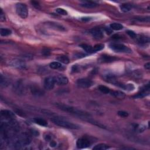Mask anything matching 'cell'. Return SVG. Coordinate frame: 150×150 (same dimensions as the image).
<instances>
[{"instance_id":"6da1fadb","label":"cell","mask_w":150,"mask_h":150,"mask_svg":"<svg viewBox=\"0 0 150 150\" xmlns=\"http://www.w3.org/2000/svg\"><path fill=\"white\" fill-rule=\"evenodd\" d=\"M56 106L57 107H58V109H61L62 110L66 111V112H68L69 113L72 114L73 115L77 116L80 118H84V120L85 118L89 117V116H90V114L85 112L84 111L79 110V109L74 107L66 105V104H64L56 103Z\"/></svg>"},{"instance_id":"7a4b0ae2","label":"cell","mask_w":150,"mask_h":150,"mask_svg":"<svg viewBox=\"0 0 150 150\" xmlns=\"http://www.w3.org/2000/svg\"><path fill=\"white\" fill-rule=\"evenodd\" d=\"M51 121L56 125H58L61 127L68 128V129L77 130L79 129L80 128L79 126L76 124L70 122V121L66 120L65 118L59 117H55L52 118Z\"/></svg>"},{"instance_id":"3957f363","label":"cell","mask_w":150,"mask_h":150,"mask_svg":"<svg viewBox=\"0 0 150 150\" xmlns=\"http://www.w3.org/2000/svg\"><path fill=\"white\" fill-rule=\"evenodd\" d=\"M110 49L117 53H130L132 52L131 49L126 46L125 45L121 44H111L109 45Z\"/></svg>"},{"instance_id":"277c9868","label":"cell","mask_w":150,"mask_h":150,"mask_svg":"<svg viewBox=\"0 0 150 150\" xmlns=\"http://www.w3.org/2000/svg\"><path fill=\"white\" fill-rule=\"evenodd\" d=\"M16 11L18 15L22 19L28 17V10L27 7L22 3H17L16 4Z\"/></svg>"},{"instance_id":"5b68a950","label":"cell","mask_w":150,"mask_h":150,"mask_svg":"<svg viewBox=\"0 0 150 150\" xmlns=\"http://www.w3.org/2000/svg\"><path fill=\"white\" fill-rule=\"evenodd\" d=\"M55 84V80L54 76H48V77L45 78L44 86L45 89L51 90L53 89Z\"/></svg>"},{"instance_id":"8992f818","label":"cell","mask_w":150,"mask_h":150,"mask_svg":"<svg viewBox=\"0 0 150 150\" xmlns=\"http://www.w3.org/2000/svg\"><path fill=\"white\" fill-rule=\"evenodd\" d=\"M76 83L79 87L83 89H87L92 86L93 85V82L88 79H80L77 80Z\"/></svg>"},{"instance_id":"52a82bcc","label":"cell","mask_w":150,"mask_h":150,"mask_svg":"<svg viewBox=\"0 0 150 150\" xmlns=\"http://www.w3.org/2000/svg\"><path fill=\"white\" fill-rule=\"evenodd\" d=\"M9 65L17 69H23L26 68V63L23 60L19 59H14L11 60L9 62Z\"/></svg>"},{"instance_id":"ba28073f","label":"cell","mask_w":150,"mask_h":150,"mask_svg":"<svg viewBox=\"0 0 150 150\" xmlns=\"http://www.w3.org/2000/svg\"><path fill=\"white\" fill-rule=\"evenodd\" d=\"M91 142L87 138H81L76 142V147L79 149H82L89 147Z\"/></svg>"},{"instance_id":"9c48e42d","label":"cell","mask_w":150,"mask_h":150,"mask_svg":"<svg viewBox=\"0 0 150 150\" xmlns=\"http://www.w3.org/2000/svg\"><path fill=\"white\" fill-rule=\"evenodd\" d=\"M45 25L55 30L59 31H66V28L65 27L57 22H47L46 23H45Z\"/></svg>"},{"instance_id":"30bf717a","label":"cell","mask_w":150,"mask_h":150,"mask_svg":"<svg viewBox=\"0 0 150 150\" xmlns=\"http://www.w3.org/2000/svg\"><path fill=\"white\" fill-rule=\"evenodd\" d=\"M55 77V83L58 85H66L69 82V80L67 77L63 75H58Z\"/></svg>"},{"instance_id":"8fae6325","label":"cell","mask_w":150,"mask_h":150,"mask_svg":"<svg viewBox=\"0 0 150 150\" xmlns=\"http://www.w3.org/2000/svg\"><path fill=\"white\" fill-rule=\"evenodd\" d=\"M90 34L92 35V37L96 39H101V38L104 37L103 32L100 28H93L92 29L90 30Z\"/></svg>"},{"instance_id":"7c38bea8","label":"cell","mask_w":150,"mask_h":150,"mask_svg":"<svg viewBox=\"0 0 150 150\" xmlns=\"http://www.w3.org/2000/svg\"><path fill=\"white\" fill-rule=\"evenodd\" d=\"M149 93V86L147 85V86H145L144 89H142L141 92L139 93L137 95L133 96V98L134 99H141L145 96H148Z\"/></svg>"},{"instance_id":"4fadbf2b","label":"cell","mask_w":150,"mask_h":150,"mask_svg":"<svg viewBox=\"0 0 150 150\" xmlns=\"http://www.w3.org/2000/svg\"><path fill=\"white\" fill-rule=\"evenodd\" d=\"M1 115L2 117H4L5 119H8L9 120H12L15 118V115L13 111L8 110H2L1 111Z\"/></svg>"},{"instance_id":"5bb4252c","label":"cell","mask_w":150,"mask_h":150,"mask_svg":"<svg viewBox=\"0 0 150 150\" xmlns=\"http://www.w3.org/2000/svg\"><path fill=\"white\" fill-rule=\"evenodd\" d=\"M30 90L31 91L32 94L35 95V96H42V95L44 94V91H43L39 87L37 86L32 85L30 87Z\"/></svg>"},{"instance_id":"9a60e30c","label":"cell","mask_w":150,"mask_h":150,"mask_svg":"<svg viewBox=\"0 0 150 150\" xmlns=\"http://www.w3.org/2000/svg\"><path fill=\"white\" fill-rule=\"evenodd\" d=\"M117 59L116 57L114 56H111L109 55H102L100 58L99 59V61L102 63H111L113 62L114 61H116L117 60Z\"/></svg>"},{"instance_id":"2e32d148","label":"cell","mask_w":150,"mask_h":150,"mask_svg":"<svg viewBox=\"0 0 150 150\" xmlns=\"http://www.w3.org/2000/svg\"><path fill=\"white\" fill-rule=\"evenodd\" d=\"M80 5L86 8H96L97 6H98V5L96 2L93 1H83L81 2Z\"/></svg>"},{"instance_id":"e0dca14e","label":"cell","mask_w":150,"mask_h":150,"mask_svg":"<svg viewBox=\"0 0 150 150\" xmlns=\"http://www.w3.org/2000/svg\"><path fill=\"white\" fill-rule=\"evenodd\" d=\"M23 85V84L21 81H18L15 83L14 90L18 94H23V93L24 92L25 88Z\"/></svg>"},{"instance_id":"ac0fdd59","label":"cell","mask_w":150,"mask_h":150,"mask_svg":"<svg viewBox=\"0 0 150 150\" xmlns=\"http://www.w3.org/2000/svg\"><path fill=\"white\" fill-rule=\"evenodd\" d=\"M9 83H10V82H9L8 79L4 77L2 75H1V76H0V85H1V87L2 88L7 87V86H8Z\"/></svg>"},{"instance_id":"d6986e66","label":"cell","mask_w":150,"mask_h":150,"mask_svg":"<svg viewBox=\"0 0 150 150\" xmlns=\"http://www.w3.org/2000/svg\"><path fill=\"white\" fill-rule=\"evenodd\" d=\"M117 85L120 86L121 88H123V89L128 90V91H133V90L135 89L134 85L132 84V83H128V84H125V85L118 83Z\"/></svg>"},{"instance_id":"ffe728a7","label":"cell","mask_w":150,"mask_h":150,"mask_svg":"<svg viewBox=\"0 0 150 150\" xmlns=\"http://www.w3.org/2000/svg\"><path fill=\"white\" fill-rule=\"evenodd\" d=\"M120 8L121 11L123 12V13H128V12L131 10L133 8V5L129 4H123L121 5Z\"/></svg>"},{"instance_id":"44dd1931","label":"cell","mask_w":150,"mask_h":150,"mask_svg":"<svg viewBox=\"0 0 150 150\" xmlns=\"http://www.w3.org/2000/svg\"><path fill=\"white\" fill-rule=\"evenodd\" d=\"M34 122L35 123L37 124L41 125V126H44V127H45V126L47 125V121L44 120V119L41 118H34Z\"/></svg>"},{"instance_id":"7402d4cb","label":"cell","mask_w":150,"mask_h":150,"mask_svg":"<svg viewBox=\"0 0 150 150\" xmlns=\"http://www.w3.org/2000/svg\"><path fill=\"white\" fill-rule=\"evenodd\" d=\"M110 93L112 96L118 99H122L124 98L125 96V94L123 92H120V91H112V92H110Z\"/></svg>"},{"instance_id":"603a6c76","label":"cell","mask_w":150,"mask_h":150,"mask_svg":"<svg viewBox=\"0 0 150 150\" xmlns=\"http://www.w3.org/2000/svg\"><path fill=\"white\" fill-rule=\"evenodd\" d=\"M110 28L112 30L114 31H120L122 30L123 29V25L121 23H111L110 25Z\"/></svg>"},{"instance_id":"cb8c5ba5","label":"cell","mask_w":150,"mask_h":150,"mask_svg":"<svg viewBox=\"0 0 150 150\" xmlns=\"http://www.w3.org/2000/svg\"><path fill=\"white\" fill-rule=\"evenodd\" d=\"M109 148H110V147H109L108 145H107L106 144H99L96 145V146H95L93 148V150H106Z\"/></svg>"},{"instance_id":"d4e9b609","label":"cell","mask_w":150,"mask_h":150,"mask_svg":"<svg viewBox=\"0 0 150 150\" xmlns=\"http://www.w3.org/2000/svg\"><path fill=\"white\" fill-rule=\"evenodd\" d=\"M57 61H59V62L62 63L64 64H68L69 63V59L68 57L65 55H61L59 56L58 58H56Z\"/></svg>"},{"instance_id":"484cf974","label":"cell","mask_w":150,"mask_h":150,"mask_svg":"<svg viewBox=\"0 0 150 150\" xmlns=\"http://www.w3.org/2000/svg\"><path fill=\"white\" fill-rule=\"evenodd\" d=\"M12 31L8 28H1L0 30V34L2 37H7L11 35Z\"/></svg>"},{"instance_id":"4316f807","label":"cell","mask_w":150,"mask_h":150,"mask_svg":"<svg viewBox=\"0 0 150 150\" xmlns=\"http://www.w3.org/2000/svg\"><path fill=\"white\" fill-rule=\"evenodd\" d=\"M80 46L87 53H93V47L88 45L87 44H81L80 45Z\"/></svg>"},{"instance_id":"83f0119b","label":"cell","mask_w":150,"mask_h":150,"mask_svg":"<svg viewBox=\"0 0 150 150\" xmlns=\"http://www.w3.org/2000/svg\"><path fill=\"white\" fill-rule=\"evenodd\" d=\"M49 67L52 69H59L62 67V64L59 62H53L49 64Z\"/></svg>"},{"instance_id":"f1b7e54d","label":"cell","mask_w":150,"mask_h":150,"mask_svg":"<svg viewBox=\"0 0 150 150\" xmlns=\"http://www.w3.org/2000/svg\"><path fill=\"white\" fill-rule=\"evenodd\" d=\"M138 40H139V43L141 44H148L149 42V38L148 37H140L139 38H138Z\"/></svg>"},{"instance_id":"f546056e","label":"cell","mask_w":150,"mask_h":150,"mask_svg":"<svg viewBox=\"0 0 150 150\" xmlns=\"http://www.w3.org/2000/svg\"><path fill=\"white\" fill-rule=\"evenodd\" d=\"M98 89L102 93H103L104 94H108L110 92V89H109V87H106L105 86H103V85H100L98 87Z\"/></svg>"},{"instance_id":"4dcf8cb0","label":"cell","mask_w":150,"mask_h":150,"mask_svg":"<svg viewBox=\"0 0 150 150\" xmlns=\"http://www.w3.org/2000/svg\"><path fill=\"white\" fill-rule=\"evenodd\" d=\"M104 45L103 44H98L95 45L94 47H93V53H95L98 51H101L103 49H104Z\"/></svg>"},{"instance_id":"1f68e13d","label":"cell","mask_w":150,"mask_h":150,"mask_svg":"<svg viewBox=\"0 0 150 150\" xmlns=\"http://www.w3.org/2000/svg\"><path fill=\"white\" fill-rule=\"evenodd\" d=\"M55 11L57 14L62 15H67L68 13L67 11H66L65 9L62 8H58L55 9Z\"/></svg>"},{"instance_id":"d6a6232c","label":"cell","mask_w":150,"mask_h":150,"mask_svg":"<svg viewBox=\"0 0 150 150\" xmlns=\"http://www.w3.org/2000/svg\"><path fill=\"white\" fill-rule=\"evenodd\" d=\"M117 114L119 116L121 117H124V118L128 117V115H129L127 111H118Z\"/></svg>"},{"instance_id":"836d02e7","label":"cell","mask_w":150,"mask_h":150,"mask_svg":"<svg viewBox=\"0 0 150 150\" xmlns=\"http://www.w3.org/2000/svg\"><path fill=\"white\" fill-rule=\"evenodd\" d=\"M135 20L141 21V22H149V16H147V17H137Z\"/></svg>"},{"instance_id":"e575fe53","label":"cell","mask_w":150,"mask_h":150,"mask_svg":"<svg viewBox=\"0 0 150 150\" xmlns=\"http://www.w3.org/2000/svg\"><path fill=\"white\" fill-rule=\"evenodd\" d=\"M126 32H127V34L129 35V36L131 37V38H136L137 37V35L134 32V31H131V30H128L126 31Z\"/></svg>"},{"instance_id":"d590c367","label":"cell","mask_w":150,"mask_h":150,"mask_svg":"<svg viewBox=\"0 0 150 150\" xmlns=\"http://www.w3.org/2000/svg\"><path fill=\"white\" fill-rule=\"evenodd\" d=\"M0 21L1 22H4L5 21V16L2 9H1V12H0Z\"/></svg>"},{"instance_id":"8d00e7d4","label":"cell","mask_w":150,"mask_h":150,"mask_svg":"<svg viewBox=\"0 0 150 150\" xmlns=\"http://www.w3.org/2000/svg\"><path fill=\"white\" fill-rule=\"evenodd\" d=\"M146 129V127L144 125H140L139 127H137V131L139 133H142Z\"/></svg>"},{"instance_id":"74e56055","label":"cell","mask_w":150,"mask_h":150,"mask_svg":"<svg viewBox=\"0 0 150 150\" xmlns=\"http://www.w3.org/2000/svg\"><path fill=\"white\" fill-rule=\"evenodd\" d=\"M82 21H84V22H88V21H90L92 20V17H89V16H85V17H82L80 19Z\"/></svg>"},{"instance_id":"f35d334b","label":"cell","mask_w":150,"mask_h":150,"mask_svg":"<svg viewBox=\"0 0 150 150\" xmlns=\"http://www.w3.org/2000/svg\"><path fill=\"white\" fill-rule=\"evenodd\" d=\"M42 53L45 56H48L50 55V51L48 49H44L42 51Z\"/></svg>"},{"instance_id":"ab89813d","label":"cell","mask_w":150,"mask_h":150,"mask_svg":"<svg viewBox=\"0 0 150 150\" xmlns=\"http://www.w3.org/2000/svg\"><path fill=\"white\" fill-rule=\"evenodd\" d=\"M31 132L32 134L33 135H34V136H38V135H39V132H38V131H37V130H32L31 131Z\"/></svg>"},{"instance_id":"60d3db41","label":"cell","mask_w":150,"mask_h":150,"mask_svg":"<svg viewBox=\"0 0 150 150\" xmlns=\"http://www.w3.org/2000/svg\"><path fill=\"white\" fill-rule=\"evenodd\" d=\"M75 56H76V58H83V57H85L86 55L83 53H77V54H76Z\"/></svg>"},{"instance_id":"b9f144b4","label":"cell","mask_w":150,"mask_h":150,"mask_svg":"<svg viewBox=\"0 0 150 150\" xmlns=\"http://www.w3.org/2000/svg\"><path fill=\"white\" fill-rule=\"evenodd\" d=\"M72 72H79V68L76 65H74L72 67Z\"/></svg>"},{"instance_id":"7bdbcfd3","label":"cell","mask_w":150,"mask_h":150,"mask_svg":"<svg viewBox=\"0 0 150 150\" xmlns=\"http://www.w3.org/2000/svg\"><path fill=\"white\" fill-rule=\"evenodd\" d=\"M105 31L107 33V34L110 35L112 33V29L111 28H106L105 29Z\"/></svg>"},{"instance_id":"ee69618b","label":"cell","mask_w":150,"mask_h":150,"mask_svg":"<svg viewBox=\"0 0 150 150\" xmlns=\"http://www.w3.org/2000/svg\"><path fill=\"white\" fill-rule=\"evenodd\" d=\"M56 142L55 141H51V142H50V146L51 147H55L56 146Z\"/></svg>"},{"instance_id":"f6af8a7d","label":"cell","mask_w":150,"mask_h":150,"mask_svg":"<svg viewBox=\"0 0 150 150\" xmlns=\"http://www.w3.org/2000/svg\"><path fill=\"white\" fill-rule=\"evenodd\" d=\"M31 3H32V5H34V6H37V8H38V7L39 6V3H38V2H36V1H31Z\"/></svg>"},{"instance_id":"bcb514c9","label":"cell","mask_w":150,"mask_h":150,"mask_svg":"<svg viewBox=\"0 0 150 150\" xmlns=\"http://www.w3.org/2000/svg\"><path fill=\"white\" fill-rule=\"evenodd\" d=\"M45 140H46V141H51V137H50L49 135H46V136H45Z\"/></svg>"},{"instance_id":"7dc6e473","label":"cell","mask_w":150,"mask_h":150,"mask_svg":"<svg viewBox=\"0 0 150 150\" xmlns=\"http://www.w3.org/2000/svg\"><path fill=\"white\" fill-rule=\"evenodd\" d=\"M145 68H146V69H147V70H149V69H150V63H146V65H145Z\"/></svg>"}]
</instances>
